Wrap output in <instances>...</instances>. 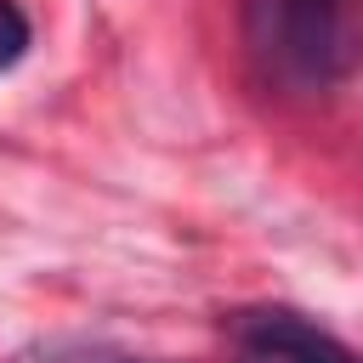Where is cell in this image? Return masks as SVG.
<instances>
[{"mask_svg": "<svg viewBox=\"0 0 363 363\" xmlns=\"http://www.w3.org/2000/svg\"><path fill=\"white\" fill-rule=\"evenodd\" d=\"M357 0H244V40L278 91L323 96L357 62Z\"/></svg>", "mask_w": 363, "mask_h": 363, "instance_id": "cell-1", "label": "cell"}, {"mask_svg": "<svg viewBox=\"0 0 363 363\" xmlns=\"http://www.w3.org/2000/svg\"><path fill=\"white\" fill-rule=\"evenodd\" d=\"M233 346L238 363H357L340 335L312 323L306 312L289 306H255L233 318Z\"/></svg>", "mask_w": 363, "mask_h": 363, "instance_id": "cell-2", "label": "cell"}, {"mask_svg": "<svg viewBox=\"0 0 363 363\" xmlns=\"http://www.w3.org/2000/svg\"><path fill=\"white\" fill-rule=\"evenodd\" d=\"M28 40H34V28H28L23 6H17V0H0V74L28 57Z\"/></svg>", "mask_w": 363, "mask_h": 363, "instance_id": "cell-3", "label": "cell"}]
</instances>
